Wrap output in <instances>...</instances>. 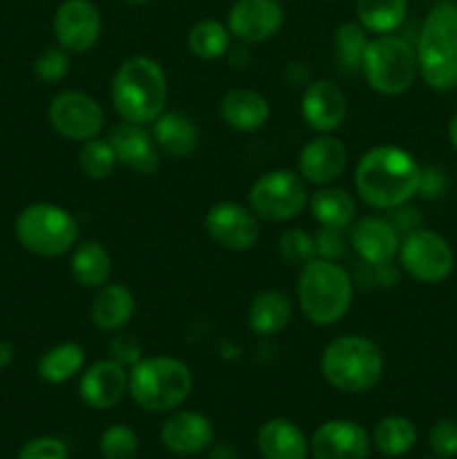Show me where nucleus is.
I'll return each instance as SVG.
<instances>
[{
  "mask_svg": "<svg viewBox=\"0 0 457 459\" xmlns=\"http://www.w3.org/2000/svg\"><path fill=\"white\" fill-rule=\"evenodd\" d=\"M125 3H130V4H151V3H155V0H125Z\"/></svg>",
  "mask_w": 457,
  "mask_h": 459,
  "instance_id": "09e8293b",
  "label": "nucleus"
},
{
  "mask_svg": "<svg viewBox=\"0 0 457 459\" xmlns=\"http://www.w3.org/2000/svg\"><path fill=\"white\" fill-rule=\"evenodd\" d=\"M384 368L379 345L361 334L339 336L330 341L321 354L323 379L339 393H367L381 381Z\"/></svg>",
  "mask_w": 457,
  "mask_h": 459,
  "instance_id": "39448f33",
  "label": "nucleus"
},
{
  "mask_svg": "<svg viewBox=\"0 0 457 459\" xmlns=\"http://www.w3.org/2000/svg\"><path fill=\"white\" fill-rule=\"evenodd\" d=\"M204 229L211 240L227 251L254 249L260 240V218L237 202H218L204 215Z\"/></svg>",
  "mask_w": 457,
  "mask_h": 459,
  "instance_id": "f8f14e48",
  "label": "nucleus"
},
{
  "mask_svg": "<svg viewBox=\"0 0 457 459\" xmlns=\"http://www.w3.org/2000/svg\"><path fill=\"white\" fill-rule=\"evenodd\" d=\"M186 45L202 61H215L231 52V31L224 22L204 18L188 30Z\"/></svg>",
  "mask_w": 457,
  "mask_h": 459,
  "instance_id": "2f4dec72",
  "label": "nucleus"
},
{
  "mask_svg": "<svg viewBox=\"0 0 457 459\" xmlns=\"http://www.w3.org/2000/svg\"><path fill=\"white\" fill-rule=\"evenodd\" d=\"M314 245H316V258L334 260V263H339L345 255V251H348L343 229L321 227L316 231V236H314Z\"/></svg>",
  "mask_w": 457,
  "mask_h": 459,
  "instance_id": "58836bf2",
  "label": "nucleus"
},
{
  "mask_svg": "<svg viewBox=\"0 0 457 459\" xmlns=\"http://www.w3.org/2000/svg\"><path fill=\"white\" fill-rule=\"evenodd\" d=\"M370 435L361 424L349 420H332L318 426L309 439L314 459H367Z\"/></svg>",
  "mask_w": 457,
  "mask_h": 459,
  "instance_id": "dca6fc26",
  "label": "nucleus"
},
{
  "mask_svg": "<svg viewBox=\"0 0 457 459\" xmlns=\"http://www.w3.org/2000/svg\"><path fill=\"white\" fill-rule=\"evenodd\" d=\"M406 16L408 0H357V21L372 36L394 34Z\"/></svg>",
  "mask_w": 457,
  "mask_h": 459,
  "instance_id": "c756f323",
  "label": "nucleus"
},
{
  "mask_svg": "<svg viewBox=\"0 0 457 459\" xmlns=\"http://www.w3.org/2000/svg\"><path fill=\"white\" fill-rule=\"evenodd\" d=\"M285 12L278 0H236L228 9L227 27L233 39L258 45L282 30Z\"/></svg>",
  "mask_w": 457,
  "mask_h": 459,
  "instance_id": "4468645a",
  "label": "nucleus"
},
{
  "mask_svg": "<svg viewBox=\"0 0 457 459\" xmlns=\"http://www.w3.org/2000/svg\"><path fill=\"white\" fill-rule=\"evenodd\" d=\"M349 229H352L349 242H352L354 251H357L363 264L381 267V264L392 263L394 255L399 254L401 238L394 231V227L390 224L388 218L366 215V218L352 222Z\"/></svg>",
  "mask_w": 457,
  "mask_h": 459,
  "instance_id": "6ab92c4d",
  "label": "nucleus"
},
{
  "mask_svg": "<svg viewBox=\"0 0 457 459\" xmlns=\"http://www.w3.org/2000/svg\"><path fill=\"white\" fill-rule=\"evenodd\" d=\"M211 459H237V451L233 446H227V444H222V446L213 448V453H211Z\"/></svg>",
  "mask_w": 457,
  "mask_h": 459,
  "instance_id": "49530a36",
  "label": "nucleus"
},
{
  "mask_svg": "<svg viewBox=\"0 0 457 459\" xmlns=\"http://www.w3.org/2000/svg\"><path fill=\"white\" fill-rule=\"evenodd\" d=\"M70 72V52L63 48H45L34 58V74L43 83H61Z\"/></svg>",
  "mask_w": 457,
  "mask_h": 459,
  "instance_id": "e433bc0d",
  "label": "nucleus"
},
{
  "mask_svg": "<svg viewBox=\"0 0 457 459\" xmlns=\"http://www.w3.org/2000/svg\"><path fill=\"white\" fill-rule=\"evenodd\" d=\"M367 43H370V31H367L358 21H345L336 27V54H339L341 63H343L349 72L361 70L363 54H366Z\"/></svg>",
  "mask_w": 457,
  "mask_h": 459,
  "instance_id": "72a5a7b5",
  "label": "nucleus"
},
{
  "mask_svg": "<svg viewBox=\"0 0 457 459\" xmlns=\"http://www.w3.org/2000/svg\"><path fill=\"white\" fill-rule=\"evenodd\" d=\"M278 251L285 258V263L294 264V267H305L316 258V245H314V236H309L303 229H287L282 231L280 240H278Z\"/></svg>",
  "mask_w": 457,
  "mask_h": 459,
  "instance_id": "c9c22d12",
  "label": "nucleus"
},
{
  "mask_svg": "<svg viewBox=\"0 0 457 459\" xmlns=\"http://www.w3.org/2000/svg\"><path fill=\"white\" fill-rule=\"evenodd\" d=\"M108 142L115 148L116 161L133 170V173L148 178V175L157 173V169H160L161 152L157 151L155 139L143 126L124 121V124L112 130Z\"/></svg>",
  "mask_w": 457,
  "mask_h": 459,
  "instance_id": "412c9836",
  "label": "nucleus"
},
{
  "mask_svg": "<svg viewBox=\"0 0 457 459\" xmlns=\"http://www.w3.org/2000/svg\"><path fill=\"white\" fill-rule=\"evenodd\" d=\"M255 446L263 459H307L309 455V442L303 430L282 417L260 426Z\"/></svg>",
  "mask_w": 457,
  "mask_h": 459,
  "instance_id": "393cba45",
  "label": "nucleus"
},
{
  "mask_svg": "<svg viewBox=\"0 0 457 459\" xmlns=\"http://www.w3.org/2000/svg\"><path fill=\"white\" fill-rule=\"evenodd\" d=\"M161 442L175 455H197L213 442V424L197 411H173L161 426Z\"/></svg>",
  "mask_w": 457,
  "mask_h": 459,
  "instance_id": "aec40b11",
  "label": "nucleus"
},
{
  "mask_svg": "<svg viewBox=\"0 0 457 459\" xmlns=\"http://www.w3.org/2000/svg\"><path fill=\"white\" fill-rule=\"evenodd\" d=\"M309 213L321 227L330 229H349L354 218H357V202L345 188L334 186H318L316 191L309 193Z\"/></svg>",
  "mask_w": 457,
  "mask_h": 459,
  "instance_id": "bb28decb",
  "label": "nucleus"
},
{
  "mask_svg": "<svg viewBox=\"0 0 457 459\" xmlns=\"http://www.w3.org/2000/svg\"><path fill=\"white\" fill-rule=\"evenodd\" d=\"M116 155L115 148L108 139L94 137L88 139V142L81 143L79 148V170L85 175L88 179H108L116 169Z\"/></svg>",
  "mask_w": 457,
  "mask_h": 459,
  "instance_id": "473e14b6",
  "label": "nucleus"
},
{
  "mask_svg": "<svg viewBox=\"0 0 457 459\" xmlns=\"http://www.w3.org/2000/svg\"><path fill=\"white\" fill-rule=\"evenodd\" d=\"M397 255L403 272L424 285L444 282L455 269V254L446 238L424 227L401 238Z\"/></svg>",
  "mask_w": 457,
  "mask_h": 459,
  "instance_id": "9d476101",
  "label": "nucleus"
},
{
  "mask_svg": "<svg viewBox=\"0 0 457 459\" xmlns=\"http://www.w3.org/2000/svg\"><path fill=\"white\" fill-rule=\"evenodd\" d=\"M285 79L289 81V85H294V88L305 90L312 83V72H309V67L305 65V63L291 61L289 65L285 67Z\"/></svg>",
  "mask_w": 457,
  "mask_h": 459,
  "instance_id": "c03bdc74",
  "label": "nucleus"
},
{
  "mask_svg": "<svg viewBox=\"0 0 457 459\" xmlns=\"http://www.w3.org/2000/svg\"><path fill=\"white\" fill-rule=\"evenodd\" d=\"M291 300L280 290H263L254 296L246 309V323L249 330L258 336H276L289 325L291 321Z\"/></svg>",
  "mask_w": 457,
  "mask_h": 459,
  "instance_id": "a878e982",
  "label": "nucleus"
},
{
  "mask_svg": "<svg viewBox=\"0 0 457 459\" xmlns=\"http://www.w3.org/2000/svg\"><path fill=\"white\" fill-rule=\"evenodd\" d=\"M307 204V182L289 169L269 170L249 188V209L264 222H289Z\"/></svg>",
  "mask_w": 457,
  "mask_h": 459,
  "instance_id": "1a4fd4ad",
  "label": "nucleus"
},
{
  "mask_svg": "<svg viewBox=\"0 0 457 459\" xmlns=\"http://www.w3.org/2000/svg\"><path fill=\"white\" fill-rule=\"evenodd\" d=\"M428 446L435 457L451 459L457 455V424L453 420H439L428 430Z\"/></svg>",
  "mask_w": 457,
  "mask_h": 459,
  "instance_id": "4c0bfd02",
  "label": "nucleus"
},
{
  "mask_svg": "<svg viewBox=\"0 0 457 459\" xmlns=\"http://www.w3.org/2000/svg\"><path fill=\"white\" fill-rule=\"evenodd\" d=\"M134 309H137V303L128 287L121 282H106L94 294L92 305H90V321L97 330L116 334L133 321Z\"/></svg>",
  "mask_w": 457,
  "mask_h": 459,
  "instance_id": "5701e85b",
  "label": "nucleus"
},
{
  "mask_svg": "<svg viewBox=\"0 0 457 459\" xmlns=\"http://www.w3.org/2000/svg\"><path fill=\"white\" fill-rule=\"evenodd\" d=\"M47 121L61 137L83 143L101 134L106 115L90 94L81 90H63L49 101Z\"/></svg>",
  "mask_w": 457,
  "mask_h": 459,
  "instance_id": "9b49d317",
  "label": "nucleus"
},
{
  "mask_svg": "<svg viewBox=\"0 0 457 459\" xmlns=\"http://www.w3.org/2000/svg\"><path fill=\"white\" fill-rule=\"evenodd\" d=\"M296 299L300 312L312 325H334L352 307L354 281L348 269L334 260L314 258L300 267Z\"/></svg>",
  "mask_w": 457,
  "mask_h": 459,
  "instance_id": "20e7f679",
  "label": "nucleus"
},
{
  "mask_svg": "<svg viewBox=\"0 0 457 459\" xmlns=\"http://www.w3.org/2000/svg\"><path fill=\"white\" fill-rule=\"evenodd\" d=\"M72 278L85 290H99L110 281L112 260L106 247L97 240L76 242L70 251Z\"/></svg>",
  "mask_w": 457,
  "mask_h": 459,
  "instance_id": "cd10ccee",
  "label": "nucleus"
},
{
  "mask_svg": "<svg viewBox=\"0 0 457 459\" xmlns=\"http://www.w3.org/2000/svg\"><path fill=\"white\" fill-rule=\"evenodd\" d=\"M128 393V370L115 359H101L83 368L79 377V397L92 411H110Z\"/></svg>",
  "mask_w": 457,
  "mask_h": 459,
  "instance_id": "2eb2a0df",
  "label": "nucleus"
},
{
  "mask_svg": "<svg viewBox=\"0 0 457 459\" xmlns=\"http://www.w3.org/2000/svg\"><path fill=\"white\" fill-rule=\"evenodd\" d=\"M348 166V148L332 134H318L307 142L298 155L300 178L314 186H330Z\"/></svg>",
  "mask_w": 457,
  "mask_h": 459,
  "instance_id": "a211bd4d",
  "label": "nucleus"
},
{
  "mask_svg": "<svg viewBox=\"0 0 457 459\" xmlns=\"http://www.w3.org/2000/svg\"><path fill=\"white\" fill-rule=\"evenodd\" d=\"M448 139H451L453 148L457 151V112H455V117L451 119V126H448Z\"/></svg>",
  "mask_w": 457,
  "mask_h": 459,
  "instance_id": "de8ad7c7",
  "label": "nucleus"
},
{
  "mask_svg": "<svg viewBox=\"0 0 457 459\" xmlns=\"http://www.w3.org/2000/svg\"><path fill=\"white\" fill-rule=\"evenodd\" d=\"M116 115L128 124L148 126L166 112L168 79L155 58L130 56L116 67L110 88Z\"/></svg>",
  "mask_w": 457,
  "mask_h": 459,
  "instance_id": "f03ea898",
  "label": "nucleus"
},
{
  "mask_svg": "<svg viewBox=\"0 0 457 459\" xmlns=\"http://www.w3.org/2000/svg\"><path fill=\"white\" fill-rule=\"evenodd\" d=\"M421 166L399 146H375L363 152L354 169V188L367 206L392 211L419 193Z\"/></svg>",
  "mask_w": 457,
  "mask_h": 459,
  "instance_id": "f257e3e1",
  "label": "nucleus"
},
{
  "mask_svg": "<svg viewBox=\"0 0 457 459\" xmlns=\"http://www.w3.org/2000/svg\"><path fill=\"white\" fill-rule=\"evenodd\" d=\"M372 444L385 457H401L417 444V429L410 420L399 415L384 417L372 430Z\"/></svg>",
  "mask_w": 457,
  "mask_h": 459,
  "instance_id": "7c9ffc66",
  "label": "nucleus"
},
{
  "mask_svg": "<svg viewBox=\"0 0 457 459\" xmlns=\"http://www.w3.org/2000/svg\"><path fill=\"white\" fill-rule=\"evenodd\" d=\"M99 453L103 459H134L139 453V437L130 426L112 424L99 439Z\"/></svg>",
  "mask_w": 457,
  "mask_h": 459,
  "instance_id": "f704fd0d",
  "label": "nucleus"
},
{
  "mask_svg": "<svg viewBox=\"0 0 457 459\" xmlns=\"http://www.w3.org/2000/svg\"><path fill=\"white\" fill-rule=\"evenodd\" d=\"M426 459H442V457H426Z\"/></svg>",
  "mask_w": 457,
  "mask_h": 459,
  "instance_id": "8fccbe9b",
  "label": "nucleus"
},
{
  "mask_svg": "<svg viewBox=\"0 0 457 459\" xmlns=\"http://www.w3.org/2000/svg\"><path fill=\"white\" fill-rule=\"evenodd\" d=\"M444 188H446V178H444L442 170L433 169V166H426V169L421 166V182L417 195L433 200V197L442 195Z\"/></svg>",
  "mask_w": 457,
  "mask_h": 459,
  "instance_id": "37998d69",
  "label": "nucleus"
},
{
  "mask_svg": "<svg viewBox=\"0 0 457 459\" xmlns=\"http://www.w3.org/2000/svg\"><path fill=\"white\" fill-rule=\"evenodd\" d=\"M58 48L70 54H85L99 43L103 18L92 0H63L52 21Z\"/></svg>",
  "mask_w": 457,
  "mask_h": 459,
  "instance_id": "ddd939ff",
  "label": "nucleus"
},
{
  "mask_svg": "<svg viewBox=\"0 0 457 459\" xmlns=\"http://www.w3.org/2000/svg\"><path fill=\"white\" fill-rule=\"evenodd\" d=\"M361 72L375 92L399 97L412 88L419 74L415 48L397 34L375 36L363 54Z\"/></svg>",
  "mask_w": 457,
  "mask_h": 459,
  "instance_id": "6e6552de",
  "label": "nucleus"
},
{
  "mask_svg": "<svg viewBox=\"0 0 457 459\" xmlns=\"http://www.w3.org/2000/svg\"><path fill=\"white\" fill-rule=\"evenodd\" d=\"M152 139L161 155L173 160H186L200 143V130L195 121L184 112H164L152 121Z\"/></svg>",
  "mask_w": 457,
  "mask_h": 459,
  "instance_id": "b1692460",
  "label": "nucleus"
},
{
  "mask_svg": "<svg viewBox=\"0 0 457 459\" xmlns=\"http://www.w3.org/2000/svg\"><path fill=\"white\" fill-rule=\"evenodd\" d=\"M13 345L9 343V341H0V370H4V368L12 366L13 361Z\"/></svg>",
  "mask_w": 457,
  "mask_h": 459,
  "instance_id": "a18cd8bd",
  "label": "nucleus"
},
{
  "mask_svg": "<svg viewBox=\"0 0 457 459\" xmlns=\"http://www.w3.org/2000/svg\"><path fill=\"white\" fill-rule=\"evenodd\" d=\"M16 459H67V446L58 437H34L22 444Z\"/></svg>",
  "mask_w": 457,
  "mask_h": 459,
  "instance_id": "ea45409f",
  "label": "nucleus"
},
{
  "mask_svg": "<svg viewBox=\"0 0 457 459\" xmlns=\"http://www.w3.org/2000/svg\"><path fill=\"white\" fill-rule=\"evenodd\" d=\"M417 65L428 88H457V3L442 0L426 13L417 39Z\"/></svg>",
  "mask_w": 457,
  "mask_h": 459,
  "instance_id": "7ed1b4c3",
  "label": "nucleus"
},
{
  "mask_svg": "<svg viewBox=\"0 0 457 459\" xmlns=\"http://www.w3.org/2000/svg\"><path fill=\"white\" fill-rule=\"evenodd\" d=\"M110 359H115L121 366L133 368L142 359V345L133 334L116 332V336H112L110 341Z\"/></svg>",
  "mask_w": 457,
  "mask_h": 459,
  "instance_id": "a19ab883",
  "label": "nucleus"
},
{
  "mask_svg": "<svg viewBox=\"0 0 457 459\" xmlns=\"http://www.w3.org/2000/svg\"><path fill=\"white\" fill-rule=\"evenodd\" d=\"M85 368V350L79 343H58L49 348L36 363L40 381L49 385H61L74 379Z\"/></svg>",
  "mask_w": 457,
  "mask_h": 459,
  "instance_id": "c85d7f7f",
  "label": "nucleus"
},
{
  "mask_svg": "<svg viewBox=\"0 0 457 459\" xmlns=\"http://www.w3.org/2000/svg\"><path fill=\"white\" fill-rule=\"evenodd\" d=\"M193 390V372L168 354L142 357L128 370V393L148 412H173Z\"/></svg>",
  "mask_w": 457,
  "mask_h": 459,
  "instance_id": "423d86ee",
  "label": "nucleus"
},
{
  "mask_svg": "<svg viewBox=\"0 0 457 459\" xmlns=\"http://www.w3.org/2000/svg\"><path fill=\"white\" fill-rule=\"evenodd\" d=\"M300 115L305 124L318 134H332L343 126L345 115H348V99L334 81H312L303 90Z\"/></svg>",
  "mask_w": 457,
  "mask_h": 459,
  "instance_id": "f3484780",
  "label": "nucleus"
},
{
  "mask_svg": "<svg viewBox=\"0 0 457 459\" xmlns=\"http://www.w3.org/2000/svg\"><path fill=\"white\" fill-rule=\"evenodd\" d=\"M13 236L22 249L39 258H61L79 242V222L63 206L34 202L16 215Z\"/></svg>",
  "mask_w": 457,
  "mask_h": 459,
  "instance_id": "0eeeda50",
  "label": "nucleus"
},
{
  "mask_svg": "<svg viewBox=\"0 0 457 459\" xmlns=\"http://www.w3.org/2000/svg\"><path fill=\"white\" fill-rule=\"evenodd\" d=\"M272 108L264 94L251 88H233L220 101V117L237 133H255L269 121Z\"/></svg>",
  "mask_w": 457,
  "mask_h": 459,
  "instance_id": "4be33fe9",
  "label": "nucleus"
},
{
  "mask_svg": "<svg viewBox=\"0 0 457 459\" xmlns=\"http://www.w3.org/2000/svg\"><path fill=\"white\" fill-rule=\"evenodd\" d=\"M388 220H390V224L394 227V231L399 233V238H406L408 233L421 229V215L417 213L415 206H410V204H401V206H397V209L390 211Z\"/></svg>",
  "mask_w": 457,
  "mask_h": 459,
  "instance_id": "79ce46f5",
  "label": "nucleus"
}]
</instances>
